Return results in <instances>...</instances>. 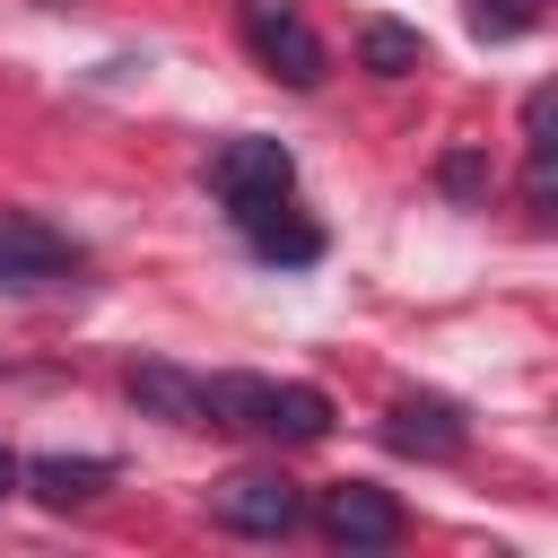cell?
<instances>
[{"mask_svg": "<svg viewBox=\"0 0 558 558\" xmlns=\"http://www.w3.org/2000/svg\"><path fill=\"white\" fill-rule=\"evenodd\" d=\"M201 410L244 427V436H270V445H314L331 436V401L314 384H270V375H209L201 384Z\"/></svg>", "mask_w": 558, "mask_h": 558, "instance_id": "cell-1", "label": "cell"}, {"mask_svg": "<svg viewBox=\"0 0 558 558\" xmlns=\"http://www.w3.org/2000/svg\"><path fill=\"white\" fill-rule=\"evenodd\" d=\"M288 183H296V157H288L279 140H262V131H244V140H227V148L209 157V192H218L235 218L288 201Z\"/></svg>", "mask_w": 558, "mask_h": 558, "instance_id": "cell-2", "label": "cell"}, {"mask_svg": "<svg viewBox=\"0 0 558 558\" xmlns=\"http://www.w3.org/2000/svg\"><path fill=\"white\" fill-rule=\"evenodd\" d=\"M244 44H253V61H262L270 78H288V87H314V78H323V35L296 17V0H244Z\"/></svg>", "mask_w": 558, "mask_h": 558, "instance_id": "cell-3", "label": "cell"}, {"mask_svg": "<svg viewBox=\"0 0 558 558\" xmlns=\"http://www.w3.org/2000/svg\"><path fill=\"white\" fill-rule=\"evenodd\" d=\"M78 270V244L61 235V227H44V218H0V288H61Z\"/></svg>", "mask_w": 558, "mask_h": 558, "instance_id": "cell-4", "label": "cell"}, {"mask_svg": "<svg viewBox=\"0 0 558 558\" xmlns=\"http://www.w3.org/2000/svg\"><path fill=\"white\" fill-rule=\"evenodd\" d=\"M384 436H392V453H418V462H453L471 445V427H462V410L445 392H401L384 410Z\"/></svg>", "mask_w": 558, "mask_h": 558, "instance_id": "cell-5", "label": "cell"}, {"mask_svg": "<svg viewBox=\"0 0 558 558\" xmlns=\"http://www.w3.org/2000/svg\"><path fill=\"white\" fill-rule=\"evenodd\" d=\"M296 514H305V497H296L279 471H235V480L218 488V523H227V532L279 541V532H296Z\"/></svg>", "mask_w": 558, "mask_h": 558, "instance_id": "cell-6", "label": "cell"}, {"mask_svg": "<svg viewBox=\"0 0 558 558\" xmlns=\"http://www.w3.org/2000/svg\"><path fill=\"white\" fill-rule=\"evenodd\" d=\"M323 532L340 541V549H392L401 541V506L384 497V488H366V480H340V488H323Z\"/></svg>", "mask_w": 558, "mask_h": 558, "instance_id": "cell-7", "label": "cell"}, {"mask_svg": "<svg viewBox=\"0 0 558 558\" xmlns=\"http://www.w3.org/2000/svg\"><path fill=\"white\" fill-rule=\"evenodd\" d=\"M17 480H26L44 506H87V497L113 488V462H105V453H35V462H17Z\"/></svg>", "mask_w": 558, "mask_h": 558, "instance_id": "cell-8", "label": "cell"}, {"mask_svg": "<svg viewBox=\"0 0 558 558\" xmlns=\"http://www.w3.org/2000/svg\"><path fill=\"white\" fill-rule=\"evenodd\" d=\"M131 401L148 410V418H166V427H209V410H201V384L183 375V366H131Z\"/></svg>", "mask_w": 558, "mask_h": 558, "instance_id": "cell-9", "label": "cell"}, {"mask_svg": "<svg viewBox=\"0 0 558 558\" xmlns=\"http://www.w3.org/2000/svg\"><path fill=\"white\" fill-rule=\"evenodd\" d=\"M357 61H366L375 78H410V70H427V35L401 26V17H366V26H357Z\"/></svg>", "mask_w": 558, "mask_h": 558, "instance_id": "cell-10", "label": "cell"}, {"mask_svg": "<svg viewBox=\"0 0 558 558\" xmlns=\"http://www.w3.org/2000/svg\"><path fill=\"white\" fill-rule=\"evenodd\" d=\"M244 235H253V253H270V262H314V253H323V227L288 218V201H270V209H244Z\"/></svg>", "mask_w": 558, "mask_h": 558, "instance_id": "cell-11", "label": "cell"}, {"mask_svg": "<svg viewBox=\"0 0 558 558\" xmlns=\"http://www.w3.org/2000/svg\"><path fill=\"white\" fill-rule=\"evenodd\" d=\"M471 26H480V44H514L541 26V0H471Z\"/></svg>", "mask_w": 558, "mask_h": 558, "instance_id": "cell-12", "label": "cell"}, {"mask_svg": "<svg viewBox=\"0 0 558 558\" xmlns=\"http://www.w3.org/2000/svg\"><path fill=\"white\" fill-rule=\"evenodd\" d=\"M436 183H445L453 201H480V192H488V157H480V148H445V166H436Z\"/></svg>", "mask_w": 558, "mask_h": 558, "instance_id": "cell-13", "label": "cell"}, {"mask_svg": "<svg viewBox=\"0 0 558 558\" xmlns=\"http://www.w3.org/2000/svg\"><path fill=\"white\" fill-rule=\"evenodd\" d=\"M9 488H17V453L0 445V497H9Z\"/></svg>", "mask_w": 558, "mask_h": 558, "instance_id": "cell-14", "label": "cell"}]
</instances>
